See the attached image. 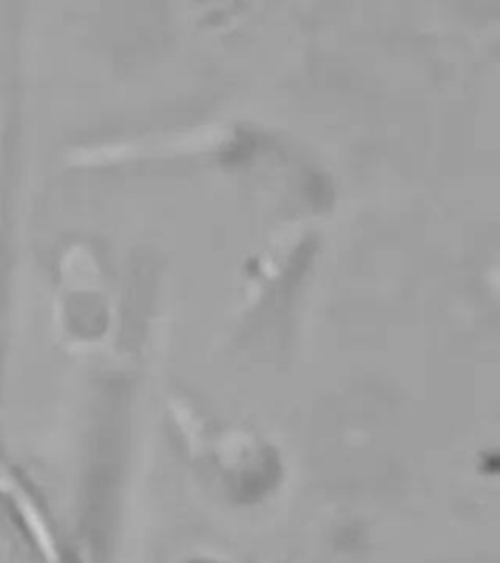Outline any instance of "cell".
I'll list each match as a JSON object with an SVG mask.
<instances>
[{"label": "cell", "instance_id": "1", "mask_svg": "<svg viewBox=\"0 0 500 563\" xmlns=\"http://www.w3.org/2000/svg\"><path fill=\"white\" fill-rule=\"evenodd\" d=\"M0 563H53L26 509L0 487Z\"/></svg>", "mask_w": 500, "mask_h": 563}]
</instances>
